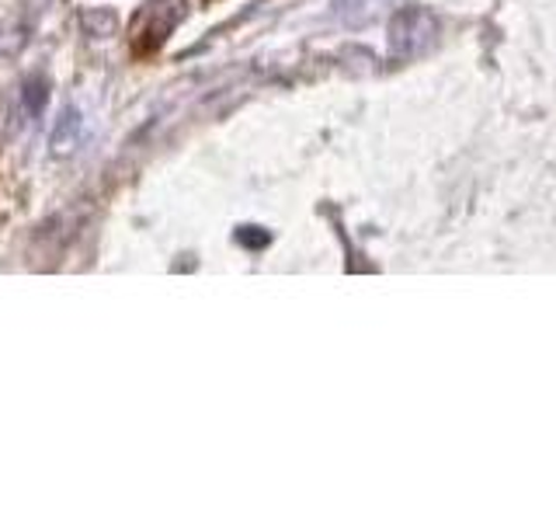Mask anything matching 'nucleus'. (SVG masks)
I'll return each instance as SVG.
<instances>
[{
  "mask_svg": "<svg viewBox=\"0 0 556 522\" xmlns=\"http://www.w3.org/2000/svg\"><path fill=\"white\" fill-rule=\"evenodd\" d=\"M77 133H80V119H77V112H74V109H66V112H63V119L56 122V129H52V150H56V153L74 150Z\"/></svg>",
  "mask_w": 556,
  "mask_h": 522,
  "instance_id": "nucleus-1",
  "label": "nucleus"
}]
</instances>
